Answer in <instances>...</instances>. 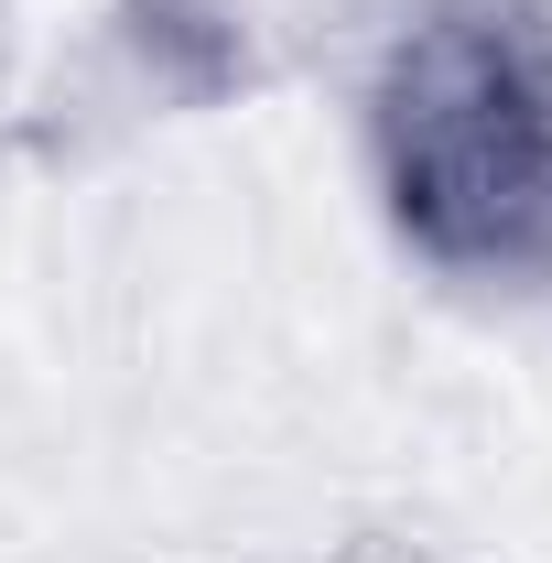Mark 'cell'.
I'll use <instances>...</instances> for the list:
<instances>
[{"label": "cell", "mask_w": 552, "mask_h": 563, "mask_svg": "<svg viewBox=\"0 0 552 563\" xmlns=\"http://www.w3.org/2000/svg\"><path fill=\"white\" fill-rule=\"evenodd\" d=\"M368 163L444 282H552V11L433 0L379 55Z\"/></svg>", "instance_id": "6da1fadb"}]
</instances>
